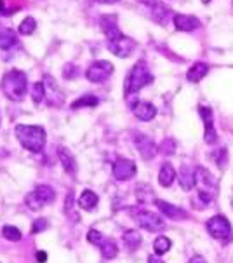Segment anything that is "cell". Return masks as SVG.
<instances>
[{
    "mask_svg": "<svg viewBox=\"0 0 233 263\" xmlns=\"http://www.w3.org/2000/svg\"><path fill=\"white\" fill-rule=\"evenodd\" d=\"M16 138L19 143L27 148L28 152L39 154L45 145V129L42 126H27V124H18L14 127Z\"/></svg>",
    "mask_w": 233,
    "mask_h": 263,
    "instance_id": "6da1fadb",
    "label": "cell"
},
{
    "mask_svg": "<svg viewBox=\"0 0 233 263\" xmlns=\"http://www.w3.org/2000/svg\"><path fill=\"white\" fill-rule=\"evenodd\" d=\"M2 91L11 101H21L28 91V80L24 71L11 70L2 77Z\"/></svg>",
    "mask_w": 233,
    "mask_h": 263,
    "instance_id": "7a4b0ae2",
    "label": "cell"
},
{
    "mask_svg": "<svg viewBox=\"0 0 233 263\" xmlns=\"http://www.w3.org/2000/svg\"><path fill=\"white\" fill-rule=\"evenodd\" d=\"M153 82V75L150 74L148 70V65L145 61H138L134 65V68L129 71L125 79V96H127V101L133 100V96H136V92L139 89H143L148 84Z\"/></svg>",
    "mask_w": 233,
    "mask_h": 263,
    "instance_id": "3957f363",
    "label": "cell"
},
{
    "mask_svg": "<svg viewBox=\"0 0 233 263\" xmlns=\"http://www.w3.org/2000/svg\"><path fill=\"white\" fill-rule=\"evenodd\" d=\"M195 186L198 188V199L202 204H209L218 194V181L213 176V173L205 168H197L195 169Z\"/></svg>",
    "mask_w": 233,
    "mask_h": 263,
    "instance_id": "277c9868",
    "label": "cell"
},
{
    "mask_svg": "<svg viewBox=\"0 0 233 263\" xmlns=\"http://www.w3.org/2000/svg\"><path fill=\"white\" fill-rule=\"evenodd\" d=\"M207 230H209V234L214 237V239L221 241V243H230L231 241V225L228 222L224 216H213V218L207 222Z\"/></svg>",
    "mask_w": 233,
    "mask_h": 263,
    "instance_id": "5b68a950",
    "label": "cell"
},
{
    "mask_svg": "<svg viewBox=\"0 0 233 263\" xmlns=\"http://www.w3.org/2000/svg\"><path fill=\"white\" fill-rule=\"evenodd\" d=\"M113 74V65L107 59H97V61L92 63L91 66L86 71V77L89 82L94 84H101L105 82L107 79H110V75Z\"/></svg>",
    "mask_w": 233,
    "mask_h": 263,
    "instance_id": "8992f818",
    "label": "cell"
},
{
    "mask_svg": "<svg viewBox=\"0 0 233 263\" xmlns=\"http://www.w3.org/2000/svg\"><path fill=\"white\" fill-rule=\"evenodd\" d=\"M134 49H136V42L125 37L124 33L120 37H117V39L108 40V51L118 58H129Z\"/></svg>",
    "mask_w": 233,
    "mask_h": 263,
    "instance_id": "52a82bcc",
    "label": "cell"
},
{
    "mask_svg": "<svg viewBox=\"0 0 233 263\" xmlns=\"http://www.w3.org/2000/svg\"><path fill=\"white\" fill-rule=\"evenodd\" d=\"M42 82H44V87H45V100H47L49 107H61L63 92H61V89H59L56 80L50 77V75H44Z\"/></svg>",
    "mask_w": 233,
    "mask_h": 263,
    "instance_id": "ba28073f",
    "label": "cell"
},
{
    "mask_svg": "<svg viewBox=\"0 0 233 263\" xmlns=\"http://www.w3.org/2000/svg\"><path fill=\"white\" fill-rule=\"evenodd\" d=\"M136 222L141 228L148 232H159L164 228V222L159 214L151 213V211H139L136 213Z\"/></svg>",
    "mask_w": 233,
    "mask_h": 263,
    "instance_id": "9c48e42d",
    "label": "cell"
},
{
    "mask_svg": "<svg viewBox=\"0 0 233 263\" xmlns=\"http://www.w3.org/2000/svg\"><path fill=\"white\" fill-rule=\"evenodd\" d=\"M136 164L129 159H118L115 164H113V176L118 181H127L131 180L134 175H136Z\"/></svg>",
    "mask_w": 233,
    "mask_h": 263,
    "instance_id": "30bf717a",
    "label": "cell"
},
{
    "mask_svg": "<svg viewBox=\"0 0 233 263\" xmlns=\"http://www.w3.org/2000/svg\"><path fill=\"white\" fill-rule=\"evenodd\" d=\"M134 143H136L139 155H141L145 160H151L157 155V145L151 138H148L141 133H136V136H134Z\"/></svg>",
    "mask_w": 233,
    "mask_h": 263,
    "instance_id": "8fae6325",
    "label": "cell"
},
{
    "mask_svg": "<svg viewBox=\"0 0 233 263\" xmlns=\"http://www.w3.org/2000/svg\"><path fill=\"white\" fill-rule=\"evenodd\" d=\"M200 112V117L204 118V124H205V133H204V138H205V143L213 145V143L218 141V134L214 131V117H213V110L209 107H200L198 108Z\"/></svg>",
    "mask_w": 233,
    "mask_h": 263,
    "instance_id": "7c38bea8",
    "label": "cell"
},
{
    "mask_svg": "<svg viewBox=\"0 0 233 263\" xmlns=\"http://www.w3.org/2000/svg\"><path fill=\"white\" fill-rule=\"evenodd\" d=\"M172 21H174L176 30H179V32H195L200 28V19L190 14H174Z\"/></svg>",
    "mask_w": 233,
    "mask_h": 263,
    "instance_id": "4fadbf2b",
    "label": "cell"
},
{
    "mask_svg": "<svg viewBox=\"0 0 233 263\" xmlns=\"http://www.w3.org/2000/svg\"><path fill=\"white\" fill-rule=\"evenodd\" d=\"M99 25H101V30H103V33L107 35L108 40H113V39H117V37L122 35V32L118 30V25H117V16H113V14L101 16Z\"/></svg>",
    "mask_w": 233,
    "mask_h": 263,
    "instance_id": "5bb4252c",
    "label": "cell"
},
{
    "mask_svg": "<svg viewBox=\"0 0 233 263\" xmlns=\"http://www.w3.org/2000/svg\"><path fill=\"white\" fill-rule=\"evenodd\" d=\"M155 204L160 209V213H164L165 216H167V218H172V220H185V218H188V213H186L185 209H181V207H177V206L169 204V202H165V201H159V199H157Z\"/></svg>",
    "mask_w": 233,
    "mask_h": 263,
    "instance_id": "9a60e30c",
    "label": "cell"
},
{
    "mask_svg": "<svg viewBox=\"0 0 233 263\" xmlns=\"http://www.w3.org/2000/svg\"><path fill=\"white\" fill-rule=\"evenodd\" d=\"M133 112L139 121H145V122L151 121L157 115V108L151 103H148V101H138V103H134Z\"/></svg>",
    "mask_w": 233,
    "mask_h": 263,
    "instance_id": "2e32d148",
    "label": "cell"
},
{
    "mask_svg": "<svg viewBox=\"0 0 233 263\" xmlns=\"http://www.w3.org/2000/svg\"><path fill=\"white\" fill-rule=\"evenodd\" d=\"M58 155H59V160H61L63 169H65L68 175H75V173H77V160H75V157L71 155V152L68 150V148L59 147Z\"/></svg>",
    "mask_w": 233,
    "mask_h": 263,
    "instance_id": "e0dca14e",
    "label": "cell"
},
{
    "mask_svg": "<svg viewBox=\"0 0 233 263\" xmlns=\"http://www.w3.org/2000/svg\"><path fill=\"white\" fill-rule=\"evenodd\" d=\"M150 14H151V18H153L157 23H160V25H165L169 21V18L172 16V11L169 9L167 6H164V4H160V2H153L151 4V9H150Z\"/></svg>",
    "mask_w": 233,
    "mask_h": 263,
    "instance_id": "ac0fdd59",
    "label": "cell"
},
{
    "mask_svg": "<svg viewBox=\"0 0 233 263\" xmlns=\"http://www.w3.org/2000/svg\"><path fill=\"white\" fill-rule=\"evenodd\" d=\"M207 71H209V66L205 63H195L192 68L186 71V79L192 84H198L207 75Z\"/></svg>",
    "mask_w": 233,
    "mask_h": 263,
    "instance_id": "d6986e66",
    "label": "cell"
},
{
    "mask_svg": "<svg viewBox=\"0 0 233 263\" xmlns=\"http://www.w3.org/2000/svg\"><path fill=\"white\" fill-rule=\"evenodd\" d=\"M174 180H176V169L172 168V164L169 162L162 164L160 173H159V183L162 186H171L174 183Z\"/></svg>",
    "mask_w": 233,
    "mask_h": 263,
    "instance_id": "ffe728a7",
    "label": "cell"
},
{
    "mask_svg": "<svg viewBox=\"0 0 233 263\" xmlns=\"http://www.w3.org/2000/svg\"><path fill=\"white\" fill-rule=\"evenodd\" d=\"M97 202H99V199H97V195L92 192V190H84L82 195H80V199H79V206L82 207V209H87V211L94 209V207L97 206Z\"/></svg>",
    "mask_w": 233,
    "mask_h": 263,
    "instance_id": "44dd1931",
    "label": "cell"
},
{
    "mask_svg": "<svg viewBox=\"0 0 233 263\" xmlns=\"http://www.w3.org/2000/svg\"><path fill=\"white\" fill-rule=\"evenodd\" d=\"M33 192L37 194V197H39L44 204H53L54 199H56V192H54V188L49 185H39Z\"/></svg>",
    "mask_w": 233,
    "mask_h": 263,
    "instance_id": "7402d4cb",
    "label": "cell"
},
{
    "mask_svg": "<svg viewBox=\"0 0 233 263\" xmlns=\"http://www.w3.org/2000/svg\"><path fill=\"white\" fill-rule=\"evenodd\" d=\"M179 183L183 186V190H192L195 186V171L190 169L188 166H183L179 171Z\"/></svg>",
    "mask_w": 233,
    "mask_h": 263,
    "instance_id": "603a6c76",
    "label": "cell"
},
{
    "mask_svg": "<svg viewBox=\"0 0 233 263\" xmlns=\"http://www.w3.org/2000/svg\"><path fill=\"white\" fill-rule=\"evenodd\" d=\"M16 44H18V37H16V33L12 30H2L0 32V49L9 51Z\"/></svg>",
    "mask_w": 233,
    "mask_h": 263,
    "instance_id": "cb8c5ba5",
    "label": "cell"
},
{
    "mask_svg": "<svg viewBox=\"0 0 233 263\" xmlns=\"http://www.w3.org/2000/svg\"><path fill=\"white\" fill-rule=\"evenodd\" d=\"M97 103H99V100L94 96V94H84L80 96L77 101H73L71 103V110H79V108H84V107H97Z\"/></svg>",
    "mask_w": 233,
    "mask_h": 263,
    "instance_id": "d4e9b609",
    "label": "cell"
},
{
    "mask_svg": "<svg viewBox=\"0 0 233 263\" xmlns=\"http://www.w3.org/2000/svg\"><path fill=\"white\" fill-rule=\"evenodd\" d=\"M141 235L136 230H127L124 234V243L129 249H138L141 246Z\"/></svg>",
    "mask_w": 233,
    "mask_h": 263,
    "instance_id": "484cf974",
    "label": "cell"
},
{
    "mask_svg": "<svg viewBox=\"0 0 233 263\" xmlns=\"http://www.w3.org/2000/svg\"><path fill=\"white\" fill-rule=\"evenodd\" d=\"M37 28V21L32 18V16H28V18H24L23 21H21L18 32L21 33V35H32L33 32H35Z\"/></svg>",
    "mask_w": 233,
    "mask_h": 263,
    "instance_id": "4316f807",
    "label": "cell"
},
{
    "mask_svg": "<svg viewBox=\"0 0 233 263\" xmlns=\"http://www.w3.org/2000/svg\"><path fill=\"white\" fill-rule=\"evenodd\" d=\"M45 100V87H44V82H35L32 87V101L35 105L42 103Z\"/></svg>",
    "mask_w": 233,
    "mask_h": 263,
    "instance_id": "83f0119b",
    "label": "cell"
},
{
    "mask_svg": "<svg viewBox=\"0 0 233 263\" xmlns=\"http://www.w3.org/2000/svg\"><path fill=\"white\" fill-rule=\"evenodd\" d=\"M153 249H155V254H159V256L164 253H167L169 249H171V239H167V237H164V235L157 237L153 243Z\"/></svg>",
    "mask_w": 233,
    "mask_h": 263,
    "instance_id": "f1b7e54d",
    "label": "cell"
},
{
    "mask_svg": "<svg viewBox=\"0 0 233 263\" xmlns=\"http://www.w3.org/2000/svg\"><path fill=\"white\" fill-rule=\"evenodd\" d=\"M101 254H103V258H107V260H112V258H115L117 254H118L117 244L113 243V241H105V244L101 246Z\"/></svg>",
    "mask_w": 233,
    "mask_h": 263,
    "instance_id": "f546056e",
    "label": "cell"
},
{
    "mask_svg": "<svg viewBox=\"0 0 233 263\" xmlns=\"http://www.w3.org/2000/svg\"><path fill=\"white\" fill-rule=\"evenodd\" d=\"M2 235L6 237L7 241H12V243L21 241V230L16 227H12V225H6V227L2 228Z\"/></svg>",
    "mask_w": 233,
    "mask_h": 263,
    "instance_id": "4dcf8cb0",
    "label": "cell"
},
{
    "mask_svg": "<svg viewBox=\"0 0 233 263\" xmlns=\"http://www.w3.org/2000/svg\"><path fill=\"white\" fill-rule=\"evenodd\" d=\"M24 202H27V206H28L32 211H39V209H42V206H44V202H42L40 199L37 197L35 192H30V194L27 195V199H24Z\"/></svg>",
    "mask_w": 233,
    "mask_h": 263,
    "instance_id": "1f68e13d",
    "label": "cell"
},
{
    "mask_svg": "<svg viewBox=\"0 0 233 263\" xmlns=\"http://www.w3.org/2000/svg\"><path fill=\"white\" fill-rule=\"evenodd\" d=\"M65 214H68L70 220H73L75 223L80 220V216L73 211V195H71V192L68 194V197H66V202H65Z\"/></svg>",
    "mask_w": 233,
    "mask_h": 263,
    "instance_id": "d6a6232c",
    "label": "cell"
},
{
    "mask_svg": "<svg viewBox=\"0 0 233 263\" xmlns=\"http://www.w3.org/2000/svg\"><path fill=\"white\" fill-rule=\"evenodd\" d=\"M87 241H89L91 244H94V246H103V244H105V237H103V234H101V232H97V230H94V228L87 232Z\"/></svg>",
    "mask_w": 233,
    "mask_h": 263,
    "instance_id": "836d02e7",
    "label": "cell"
},
{
    "mask_svg": "<svg viewBox=\"0 0 233 263\" xmlns=\"http://www.w3.org/2000/svg\"><path fill=\"white\" fill-rule=\"evenodd\" d=\"M49 227V222L45 218H39V220H35V222H33V225H32V235H35V234H40L42 230H45V228Z\"/></svg>",
    "mask_w": 233,
    "mask_h": 263,
    "instance_id": "e575fe53",
    "label": "cell"
},
{
    "mask_svg": "<svg viewBox=\"0 0 233 263\" xmlns=\"http://www.w3.org/2000/svg\"><path fill=\"white\" fill-rule=\"evenodd\" d=\"M174 150H176V143L172 141L171 138H167V139H165V141L162 143V145H160V152H162V154H165V155L174 154Z\"/></svg>",
    "mask_w": 233,
    "mask_h": 263,
    "instance_id": "d590c367",
    "label": "cell"
},
{
    "mask_svg": "<svg viewBox=\"0 0 233 263\" xmlns=\"http://www.w3.org/2000/svg\"><path fill=\"white\" fill-rule=\"evenodd\" d=\"M63 75H65V79H75L79 75V70L77 66H73L71 63H68V65L63 68Z\"/></svg>",
    "mask_w": 233,
    "mask_h": 263,
    "instance_id": "8d00e7d4",
    "label": "cell"
},
{
    "mask_svg": "<svg viewBox=\"0 0 233 263\" xmlns=\"http://www.w3.org/2000/svg\"><path fill=\"white\" fill-rule=\"evenodd\" d=\"M37 261H39V263H45V261H47V253H45V251H39V253H37Z\"/></svg>",
    "mask_w": 233,
    "mask_h": 263,
    "instance_id": "74e56055",
    "label": "cell"
},
{
    "mask_svg": "<svg viewBox=\"0 0 233 263\" xmlns=\"http://www.w3.org/2000/svg\"><path fill=\"white\" fill-rule=\"evenodd\" d=\"M148 263H164V261L159 254H151V256H148Z\"/></svg>",
    "mask_w": 233,
    "mask_h": 263,
    "instance_id": "f35d334b",
    "label": "cell"
},
{
    "mask_svg": "<svg viewBox=\"0 0 233 263\" xmlns=\"http://www.w3.org/2000/svg\"><path fill=\"white\" fill-rule=\"evenodd\" d=\"M188 263H207L204 256H200V254H197V256H193L192 260H190Z\"/></svg>",
    "mask_w": 233,
    "mask_h": 263,
    "instance_id": "ab89813d",
    "label": "cell"
},
{
    "mask_svg": "<svg viewBox=\"0 0 233 263\" xmlns=\"http://www.w3.org/2000/svg\"><path fill=\"white\" fill-rule=\"evenodd\" d=\"M97 4H105V6H110V4H117L120 2V0H96Z\"/></svg>",
    "mask_w": 233,
    "mask_h": 263,
    "instance_id": "60d3db41",
    "label": "cell"
},
{
    "mask_svg": "<svg viewBox=\"0 0 233 263\" xmlns=\"http://www.w3.org/2000/svg\"><path fill=\"white\" fill-rule=\"evenodd\" d=\"M0 14H6V12H4V2H2V0H0Z\"/></svg>",
    "mask_w": 233,
    "mask_h": 263,
    "instance_id": "b9f144b4",
    "label": "cell"
},
{
    "mask_svg": "<svg viewBox=\"0 0 233 263\" xmlns=\"http://www.w3.org/2000/svg\"><path fill=\"white\" fill-rule=\"evenodd\" d=\"M211 2V0H202V4H209Z\"/></svg>",
    "mask_w": 233,
    "mask_h": 263,
    "instance_id": "7bdbcfd3",
    "label": "cell"
}]
</instances>
